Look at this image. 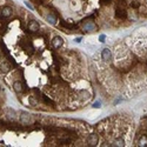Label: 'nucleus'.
<instances>
[{
    "label": "nucleus",
    "mask_w": 147,
    "mask_h": 147,
    "mask_svg": "<svg viewBox=\"0 0 147 147\" xmlns=\"http://www.w3.org/2000/svg\"><path fill=\"white\" fill-rule=\"evenodd\" d=\"M19 44H20V46H21L26 52H30V53H33V52H34V46H33V44H32L31 40H28V39H21Z\"/></svg>",
    "instance_id": "f257e3e1"
},
{
    "label": "nucleus",
    "mask_w": 147,
    "mask_h": 147,
    "mask_svg": "<svg viewBox=\"0 0 147 147\" xmlns=\"http://www.w3.org/2000/svg\"><path fill=\"white\" fill-rule=\"evenodd\" d=\"M83 30L85 32H94V31H97V26H95L94 21L85 20V21H83Z\"/></svg>",
    "instance_id": "f03ea898"
},
{
    "label": "nucleus",
    "mask_w": 147,
    "mask_h": 147,
    "mask_svg": "<svg viewBox=\"0 0 147 147\" xmlns=\"http://www.w3.org/2000/svg\"><path fill=\"white\" fill-rule=\"evenodd\" d=\"M20 122L21 125H30L32 124V115L27 112H21L20 113Z\"/></svg>",
    "instance_id": "7ed1b4c3"
},
{
    "label": "nucleus",
    "mask_w": 147,
    "mask_h": 147,
    "mask_svg": "<svg viewBox=\"0 0 147 147\" xmlns=\"http://www.w3.org/2000/svg\"><path fill=\"white\" fill-rule=\"evenodd\" d=\"M15 66V64L12 61V59L8 61V62H3L1 65H0V72L1 73H7L12 69V67Z\"/></svg>",
    "instance_id": "20e7f679"
},
{
    "label": "nucleus",
    "mask_w": 147,
    "mask_h": 147,
    "mask_svg": "<svg viewBox=\"0 0 147 147\" xmlns=\"http://www.w3.org/2000/svg\"><path fill=\"white\" fill-rule=\"evenodd\" d=\"M126 17H127L126 10L122 8V7H120V6H117L115 7V18L122 20V19H126Z\"/></svg>",
    "instance_id": "39448f33"
},
{
    "label": "nucleus",
    "mask_w": 147,
    "mask_h": 147,
    "mask_svg": "<svg viewBox=\"0 0 147 147\" xmlns=\"http://www.w3.org/2000/svg\"><path fill=\"white\" fill-rule=\"evenodd\" d=\"M13 88H14V91H15L17 94H21V93L25 92V87H24L23 83L19 81V80H17V81L13 83Z\"/></svg>",
    "instance_id": "423d86ee"
},
{
    "label": "nucleus",
    "mask_w": 147,
    "mask_h": 147,
    "mask_svg": "<svg viewBox=\"0 0 147 147\" xmlns=\"http://www.w3.org/2000/svg\"><path fill=\"white\" fill-rule=\"evenodd\" d=\"M98 141H99V136H98L95 133L90 134L88 138H87V143H88V146H97V145H98Z\"/></svg>",
    "instance_id": "0eeeda50"
},
{
    "label": "nucleus",
    "mask_w": 147,
    "mask_h": 147,
    "mask_svg": "<svg viewBox=\"0 0 147 147\" xmlns=\"http://www.w3.org/2000/svg\"><path fill=\"white\" fill-rule=\"evenodd\" d=\"M52 45H53L54 48H60V47L64 45V39H62L61 37L57 35V37L53 38V40H52Z\"/></svg>",
    "instance_id": "6e6552de"
},
{
    "label": "nucleus",
    "mask_w": 147,
    "mask_h": 147,
    "mask_svg": "<svg viewBox=\"0 0 147 147\" xmlns=\"http://www.w3.org/2000/svg\"><path fill=\"white\" fill-rule=\"evenodd\" d=\"M101 57H102V59H104L106 62L111 61V59H112V52H111V49L104 48L102 52H101Z\"/></svg>",
    "instance_id": "1a4fd4ad"
},
{
    "label": "nucleus",
    "mask_w": 147,
    "mask_h": 147,
    "mask_svg": "<svg viewBox=\"0 0 147 147\" xmlns=\"http://www.w3.org/2000/svg\"><path fill=\"white\" fill-rule=\"evenodd\" d=\"M12 14H13L12 7H10V6L3 7V10H1V15H3L4 18H10V17H12Z\"/></svg>",
    "instance_id": "9d476101"
},
{
    "label": "nucleus",
    "mask_w": 147,
    "mask_h": 147,
    "mask_svg": "<svg viewBox=\"0 0 147 147\" xmlns=\"http://www.w3.org/2000/svg\"><path fill=\"white\" fill-rule=\"evenodd\" d=\"M39 23L38 21H31L30 24H28V31L30 32H32V33H34V32H38V30H39Z\"/></svg>",
    "instance_id": "9b49d317"
},
{
    "label": "nucleus",
    "mask_w": 147,
    "mask_h": 147,
    "mask_svg": "<svg viewBox=\"0 0 147 147\" xmlns=\"http://www.w3.org/2000/svg\"><path fill=\"white\" fill-rule=\"evenodd\" d=\"M46 20H47V23H49L51 25H55V24H57V20H58L57 14H54V13L47 14V15H46Z\"/></svg>",
    "instance_id": "f8f14e48"
},
{
    "label": "nucleus",
    "mask_w": 147,
    "mask_h": 147,
    "mask_svg": "<svg viewBox=\"0 0 147 147\" xmlns=\"http://www.w3.org/2000/svg\"><path fill=\"white\" fill-rule=\"evenodd\" d=\"M61 26L64 27V28H67V30H69V31H73V30H77L78 28V26L77 25H74V24H68V23H61Z\"/></svg>",
    "instance_id": "ddd939ff"
},
{
    "label": "nucleus",
    "mask_w": 147,
    "mask_h": 147,
    "mask_svg": "<svg viewBox=\"0 0 147 147\" xmlns=\"http://www.w3.org/2000/svg\"><path fill=\"white\" fill-rule=\"evenodd\" d=\"M7 118L10 119V121H13L15 119V112L13 109H7Z\"/></svg>",
    "instance_id": "4468645a"
},
{
    "label": "nucleus",
    "mask_w": 147,
    "mask_h": 147,
    "mask_svg": "<svg viewBox=\"0 0 147 147\" xmlns=\"http://www.w3.org/2000/svg\"><path fill=\"white\" fill-rule=\"evenodd\" d=\"M79 95H80V98L81 99H88L90 97H91V94L87 92V91H79Z\"/></svg>",
    "instance_id": "2eb2a0df"
},
{
    "label": "nucleus",
    "mask_w": 147,
    "mask_h": 147,
    "mask_svg": "<svg viewBox=\"0 0 147 147\" xmlns=\"http://www.w3.org/2000/svg\"><path fill=\"white\" fill-rule=\"evenodd\" d=\"M113 146H125V141L122 138H118L117 140H114Z\"/></svg>",
    "instance_id": "dca6fc26"
},
{
    "label": "nucleus",
    "mask_w": 147,
    "mask_h": 147,
    "mask_svg": "<svg viewBox=\"0 0 147 147\" xmlns=\"http://www.w3.org/2000/svg\"><path fill=\"white\" fill-rule=\"evenodd\" d=\"M42 100H44V102H45V104H47V105H49V106H55V102H54V101H52L51 99H48L46 95H42Z\"/></svg>",
    "instance_id": "f3484780"
},
{
    "label": "nucleus",
    "mask_w": 147,
    "mask_h": 147,
    "mask_svg": "<svg viewBox=\"0 0 147 147\" xmlns=\"http://www.w3.org/2000/svg\"><path fill=\"white\" fill-rule=\"evenodd\" d=\"M71 139L69 138H64V139H60L58 142L60 143V145H68V143H71Z\"/></svg>",
    "instance_id": "a211bd4d"
},
{
    "label": "nucleus",
    "mask_w": 147,
    "mask_h": 147,
    "mask_svg": "<svg viewBox=\"0 0 147 147\" xmlns=\"http://www.w3.org/2000/svg\"><path fill=\"white\" fill-rule=\"evenodd\" d=\"M28 100H30V104H31L32 106H37V105H38V101L35 100V98H34V97H30V98H28Z\"/></svg>",
    "instance_id": "6ab92c4d"
},
{
    "label": "nucleus",
    "mask_w": 147,
    "mask_h": 147,
    "mask_svg": "<svg viewBox=\"0 0 147 147\" xmlns=\"http://www.w3.org/2000/svg\"><path fill=\"white\" fill-rule=\"evenodd\" d=\"M111 3H112V0H100V5H102V6H107Z\"/></svg>",
    "instance_id": "aec40b11"
},
{
    "label": "nucleus",
    "mask_w": 147,
    "mask_h": 147,
    "mask_svg": "<svg viewBox=\"0 0 147 147\" xmlns=\"http://www.w3.org/2000/svg\"><path fill=\"white\" fill-rule=\"evenodd\" d=\"M131 7H133V8H140V4L138 1H132L131 3Z\"/></svg>",
    "instance_id": "412c9836"
},
{
    "label": "nucleus",
    "mask_w": 147,
    "mask_h": 147,
    "mask_svg": "<svg viewBox=\"0 0 147 147\" xmlns=\"http://www.w3.org/2000/svg\"><path fill=\"white\" fill-rule=\"evenodd\" d=\"M105 40H106V35H105V34H101V35L99 37V41H100V42H105Z\"/></svg>",
    "instance_id": "4be33fe9"
},
{
    "label": "nucleus",
    "mask_w": 147,
    "mask_h": 147,
    "mask_svg": "<svg viewBox=\"0 0 147 147\" xmlns=\"http://www.w3.org/2000/svg\"><path fill=\"white\" fill-rule=\"evenodd\" d=\"M25 4H26V6L30 8V10H33V7H32V5L31 4H28V1H25Z\"/></svg>",
    "instance_id": "5701e85b"
},
{
    "label": "nucleus",
    "mask_w": 147,
    "mask_h": 147,
    "mask_svg": "<svg viewBox=\"0 0 147 147\" xmlns=\"http://www.w3.org/2000/svg\"><path fill=\"white\" fill-rule=\"evenodd\" d=\"M99 106H100V104H99V102H95V104H93V107H97V108H98Z\"/></svg>",
    "instance_id": "b1692460"
},
{
    "label": "nucleus",
    "mask_w": 147,
    "mask_h": 147,
    "mask_svg": "<svg viewBox=\"0 0 147 147\" xmlns=\"http://www.w3.org/2000/svg\"><path fill=\"white\" fill-rule=\"evenodd\" d=\"M74 41H75V42H81V38H77Z\"/></svg>",
    "instance_id": "393cba45"
},
{
    "label": "nucleus",
    "mask_w": 147,
    "mask_h": 147,
    "mask_svg": "<svg viewBox=\"0 0 147 147\" xmlns=\"http://www.w3.org/2000/svg\"><path fill=\"white\" fill-rule=\"evenodd\" d=\"M5 3V0H0V4H4Z\"/></svg>",
    "instance_id": "a878e982"
},
{
    "label": "nucleus",
    "mask_w": 147,
    "mask_h": 147,
    "mask_svg": "<svg viewBox=\"0 0 147 147\" xmlns=\"http://www.w3.org/2000/svg\"><path fill=\"white\" fill-rule=\"evenodd\" d=\"M0 92H1V86H0Z\"/></svg>",
    "instance_id": "bb28decb"
},
{
    "label": "nucleus",
    "mask_w": 147,
    "mask_h": 147,
    "mask_svg": "<svg viewBox=\"0 0 147 147\" xmlns=\"http://www.w3.org/2000/svg\"><path fill=\"white\" fill-rule=\"evenodd\" d=\"M0 58H1V54H0Z\"/></svg>",
    "instance_id": "cd10ccee"
}]
</instances>
